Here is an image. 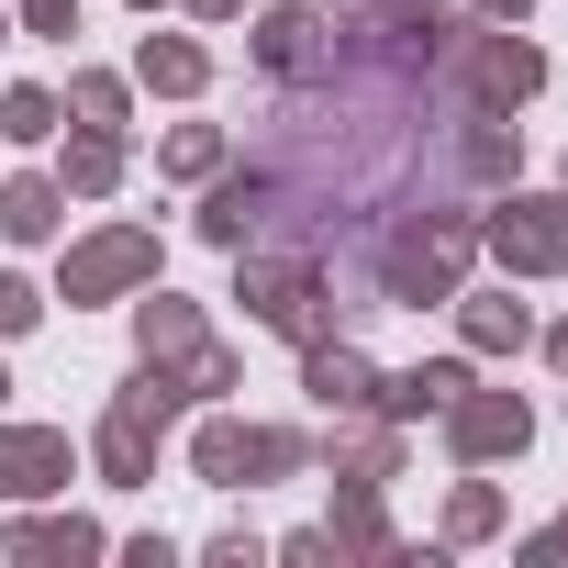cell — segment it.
I'll use <instances>...</instances> for the list:
<instances>
[{
    "label": "cell",
    "instance_id": "6da1fadb",
    "mask_svg": "<svg viewBox=\"0 0 568 568\" xmlns=\"http://www.w3.org/2000/svg\"><path fill=\"white\" fill-rule=\"evenodd\" d=\"M501 245H513L524 267H557V256H568V223H546V212H535V223H501Z\"/></svg>",
    "mask_w": 568,
    "mask_h": 568
},
{
    "label": "cell",
    "instance_id": "7a4b0ae2",
    "mask_svg": "<svg viewBox=\"0 0 568 568\" xmlns=\"http://www.w3.org/2000/svg\"><path fill=\"white\" fill-rule=\"evenodd\" d=\"M468 446H524V413H501V402H479V413H468Z\"/></svg>",
    "mask_w": 568,
    "mask_h": 568
},
{
    "label": "cell",
    "instance_id": "3957f363",
    "mask_svg": "<svg viewBox=\"0 0 568 568\" xmlns=\"http://www.w3.org/2000/svg\"><path fill=\"white\" fill-rule=\"evenodd\" d=\"M0 223H12V234H45V223H57V201H45V190H12V212H0Z\"/></svg>",
    "mask_w": 568,
    "mask_h": 568
}]
</instances>
